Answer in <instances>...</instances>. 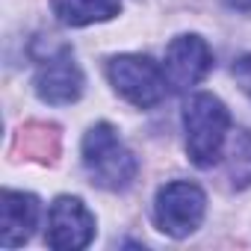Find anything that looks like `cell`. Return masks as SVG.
<instances>
[{"instance_id": "cell-1", "label": "cell", "mask_w": 251, "mask_h": 251, "mask_svg": "<svg viewBox=\"0 0 251 251\" xmlns=\"http://www.w3.org/2000/svg\"><path fill=\"white\" fill-rule=\"evenodd\" d=\"M83 169L95 186L106 192H121L136 180L139 163L112 124L98 121L83 136Z\"/></svg>"}, {"instance_id": "cell-2", "label": "cell", "mask_w": 251, "mask_h": 251, "mask_svg": "<svg viewBox=\"0 0 251 251\" xmlns=\"http://www.w3.org/2000/svg\"><path fill=\"white\" fill-rule=\"evenodd\" d=\"M183 130L189 160L198 169H210L222 160V148L230 130V112L216 95L195 92L183 106Z\"/></svg>"}, {"instance_id": "cell-3", "label": "cell", "mask_w": 251, "mask_h": 251, "mask_svg": "<svg viewBox=\"0 0 251 251\" xmlns=\"http://www.w3.org/2000/svg\"><path fill=\"white\" fill-rule=\"evenodd\" d=\"M106 77L112 89L136 109L157 106L166 98V86H169L163 65H157L151 56H142V53L112 56L106 62Z\"/></svg>"}, {"instance_id": "cell-4", "label": "cell", "mask_w": 251, "mask_h": 251, "mask_svg": "<svg viewBox=\"0 0 251 251\" xmlns=\"http://www.w3.org/2000/svg\"><path fill=\"white\" fill-rule=\"evenodd\" d=\"M207 213V195L192 180H172L157 189L154 198V222L172 239H186L195 233Z\"/></svg>"}, {"instance_id": "cell-5", "label": "cell", "mask_w": 251, "mask_h": 251, "mask_svg": "<svg viewBox=\"0 0 251 251\" xmlns=\"http://www.w3.org/2000/svg\"><path fill=\"white\" fill-rule=\"evenodd\" d=\"M95 239V216L77 195H59L48 210L45 242L56 251H80Z\"/></svg>"}, {"instance_id": "cell-6", "label": "cell", "mask_w": 251, "mask_h": 251, "mask_svg": "<svg viewBox=\"0 0 251 251\" xmlns=\"http://www.w3.org/2000/svg\"><path fill=\"white\" fill-rule=\"evenodd\" d=\"M33 86H36V95H39L42 103L68 106V103L80 100L86 77H83V68L77 65L74 53L68 48H59L56 53H50L48 59H42Z\"/></svg>"}, {"instance_id": "cell-7", "label": "cell", "mask_w": 251, "mask_h": 251, "mask_svg": "<svg viewBox=\"0 0 251 251\" xmlns=\"http://www.w3.org/2000/svg\"><path fill=\"white\" fill-rule=\"evenodd\" d=\"M210 68H213V50L201 36L183 33L169 42L163 71L175 92H186V89L198 86L210 74Z\"/></svg>"}, {"instance_id": "cell-8", "label": "cell", "mask_w": 251, "mask_h": 251, "mask_svg": "<svg viewBox=\"0 0 251 251\" xmlns=\"http://www.w3.org/2000/svg\"><path fill=\"white\" fill-rule=\"evenodd\" d=\"M39 213L42 207L36 195L3 189V195H0V245L3 248L24 245L39 225Z\"/></svg>"}, {"instance_id": "cell-9", "label": "cell", "mask_w": 251, "mask_h": 251, "mask_svg": "<svg viewBox=\"0 0 251 251\" xmlns=\"http://www.w3.org/2000/svg\"><path fill=\"white\" fill-rule=\"evenodd\" d=\"M50 9L62 27H89L109 21L121 12L118 0H50Z\"/></svg>"}, {"instance_id": "cell-10", "label": "cell", "mask_w": 251, "mask_h": 251, "mask_svg": "<svg viewBox=\"0 0 251 251\" xmlns=\"http://www.w3.org/2000/svg\"><path fill=\"white\" fill-rule=\"evenodd\" d=\"M15 142L27 160L53 163L59 154V127L56 124H45V121H30L27 127H21Z\"/></svg>"}, {"instance_id": "cell-11", "label": "cell", "mask_w": 251, "mask_h": 251, "mask_svg": "<svg viewBox=\"0 0 251 251\" xmlns=\"http://www.w3.org/2000/svg\"><path fill=\"white\" fill-rule=\"evenodd\" d=\"M230 172L233 177L242 183H251V133L248 130H239L236 142H233V151H230Z\"/></svg>"}, {"instance_id": "cell-12", "label": "cell", "mask_w": 251, "mask_h": 251, "mask_svg": "<svg viewBox=\"0 0 251 251\" xmlns=\"http://www.w3.org/2000/svg\"><path fill=\"white\" fill-rule=\"evenodd\" d=\"M230 74H233V80H236V86L251 98V53H245V56H239L236 62H233V68H230Z\"/></svg>"}, {"instance_id": "cell-13", "label": "cell", "mask_w": 251, "mask_h": 251, "mask_svg": "<svg viewBox=\"0 0 251 251\" xmlns=\"http://www.w3.org/2000/svg\"><path fill=\"white\" fill-rule=\"evenodd\" d=\"M225 3L236 12H251V0H225Z\"/></svg>"}]
</instances>
